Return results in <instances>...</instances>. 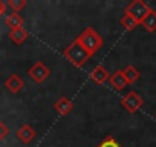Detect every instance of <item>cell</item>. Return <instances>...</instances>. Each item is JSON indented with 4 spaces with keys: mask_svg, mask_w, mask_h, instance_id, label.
<instances>
[{
    "mask_svg": "<svg viewBox=\"0 0 156 147\" xmlns=\"http://www.w3.org/2000/svg\"><path fill=\"white\" fill-rule=\"evenodd\" d=\"M63 57H64L70 64H73L75 67H83L92 55H90L80 43H78L76 38H75V40L63 51Z\"/></svg>",
    "mask_w": 156,
    "mask_h": 147,
    "instance_id": "cell-1",
    "label": "cell"
},
{
    "mask_svg": "<svg viewBox=\"0 0 156 147\" xmlns=\"http://www.w3.org/2000/svg\"><path fill=\"white\" fill-rule=\"evenodd\" d=\"M76 41L80 43L90 55H95V52H98L101 48H103V45H104V40H103V37L94 29V28H86L80 35L76 37Z\"/></svg>",
    "mask_w": 156,
    "mask_h": 147,
    "instance_id": "cell-2",
    "label": "cell"
},
{
    "mask_svg": "<svg viewBox=\"0 0 156 147\" xmlns=\"http://www.w3.org/2000/svg\"><path fill=\"white\" fill-rule=\"evenodd\" d=\"M150 11H151V8L148 6L147 2H144V0H133V2H130L127 5V8L124 9V14L130 16L138 25H141L142 20L148 16Z\"/></svg>",
    "mask_w": 156,
    "mask_h": 147,
    "instance_id": "cell-3",
    "label": "cell"
},
{
    "mask_svg": "<svg viewBox=\"0 0 156 147\" xmlns=\"http://www.w3.org/2000/svg\"><path fill=\"white\" fill-rule=\"evenodd\" d=\"M121 106L129 112V113H136L142 106H144V98L135 92V91H130L127 92L122 98H121Z\"/></svg>",
    "mask_w": 156,
    "mask_h": 147,
    "instance_id": "cell-4",
    "label": "cell"
},
{
    "mask_svg": "<svg viewBox=\"0 0 156 147\" xmlns=\"http://www.w3.org/2000/svg\"><path fill=\"white\" fill-rule=\"evenodd\" d=\"M28 75L31 77L32 81H35L37 84H41V83H44L46 78L51 75V69H49L43 61H37V63H34V64L29 67Z\"/></svg>",
    "mask_w": 156,
    "mask_h": 147,
    "instance_id": "cell-5",
    "label": "cell"
},
{
    "mask_svg": "<svg viewBox=\"0 0 156 147\" xmlns=\"http://www.w3.org/2000/svg\"><path fill=\"white\" fill-rule=\"evenodd\" d=\"M110 78V74L109 70L103 66V64H98L92 72H90V80L95 83V84H104L106 81H109Z\"/></svg>",
    "mask_w": 156,
    "mask_h": 147,
    "instance_id": "cell-6",
    "label": "cell"
},
{
    "mask_svg": "<svg viewBox=\"0 0 156 147\" xmlns=\"http://www.w3.org/2000/svg\"><path fill=\"white\" fill-rule=\"evenodd\" d=\"M25 86V81L22 80V77H19L17 74H11V75L5 80V88L11 92V94H19Z\"/></svg>",
    "mask_w": 156,
    "mask_h": 147,
    "instance_id": "cell-7",
    "label": "cell"
},
{
    "mask_svg": "<svg viewBox=\"0 0 156 147\" xmlns=\"http://www.w3.org/2000/svg\"><path fill=\"white\" fill-rule=\"evenodd\" d=\"M37 136V132L32 126L29 124H23L19 130H17V138L23 142V144H29L34 141V138Z\"/></svg>",
    "mask_w": 156,
    "mask_h": 147,
    "instance_id": "cell-8",
    "label": "cell"
},
{
    "mask_svg": "<svg viewBox=\"0 0 156 147\" xmlns=\"http://www.w3.org/2000/svg\"><path fill=\"white\" fill-rule=\"evenodd\" d=\"M54 109H55V112H57L58 115L64 117V115L70 113V110L73 109V103H72V101H70L67 97H61L58 101H55Z\"/></svg>",
    "mask_w": 156,
    "mask_h": 147,
    "instance_id": "cell-9",
    "label": "cell"
},
{
    "mask_svg": "<svg viewBox=\"0 0 156 147\" xmlns=\"http://www.w3.org/2000/svg\"><path fill=\"white\" fill-rule=\"evenodd\" d=\"M109 83H110V86L115 91H122L129 84L127 80H126V77H124V74H122V70H116L115 74H112L110 78H109Z\"/></svg>",
    "mask_w": 156,
    "mask_h": 147,
    "instance_id": "cell-10",
    "label": "cell"
},
{
    "mask_svg": "<svg viewBox=\"0 0 156 147\" xmlns=\"http://www.w3.org/2000/svg\"><path fill=\"white\" fill-rule=\"evenodd\" d=\"M28 37H29V32H28L25 28H17V29L9 31V38H11V41L16 43V45L25 43V41L28 40Z\"/></svg>",
    "mask_w": 156,
    "mask_h": 147,
    "instance_id": "cell-11",
    "label": "cell"
},
{
    "mask_svg": "<svg viewBox=\"0 0 156 147\" xmlns=\"http://www.w3.org/2000/svg\"><path fill=\"white\" fill-rule=\"evenodd\" d=\"M122 74H124V77H126V80H127L129 84L136 83V81L139 80V77H141V72H139L133 64H127V66L122 69Z\"/></svg>",
    "mask_w": 156,
    "mask_h": 147,
    "instance_id": "cell-12",
    "label": "cell"
},
{
    "mask_svg": "<svg viewBox=\"0 0 156 147\" xmlns=\"http://www.w3.org/2000/svg\"><path fill=\"white\" fill-rule=\"evenodd\" d=\"M5 25L12 31V29H17V28H23V19L19 13H11L6 19H5Z\"/></svg>",
    "mask_w": 156,
    "mask_h": 147,
    "instance_id": "cell-13",
    "label": "cell"
},
{
    "mask_svg": "<svg viewBox=\"0 0 156 147\" xmlns=\"http://www.w3.org/2000/svg\"><path fill=\"white\" fill-rule=\"evenodd\" d=\"M141 26H142L147 32H154V31H156V11H154V9H151V11L148 13V16L142 20Z\"/></svg>",
    "mask_w": 156,
    "mask_h": 147,
    "instance_id": "cell-14",
    "label": "cell"
},
{
    "mask_svg": "<svg viewBox=\"0 0 156 147\" xmlns=\"http://www.w3.org/2000/svg\"><path fill=\"white\" fill-rule=\"evenodd\" d=\"M119 23H121V25H122V28H124V29H127V31H133V29L138 26V23H136L130 16H127V14H124V16L121 17Z\"/></svg>",
    "mask_w": 156,
    "mask_h": 147,
    "instance_id": "cell-15",
    "label": "cell"
},
{
    "mask_svg": "<svg viewBox=\"0 0 156 147\" xmlns=\"http://www.w3.org/2000/svg\"><path fill=\"white\" fill-rule=\"evenodd\" d=\"M26 0H8V3H6V6H9V8H12V11L14 13H20L25 6H26Z\"/></svg>",
    "mask_w": 156,
    "mask_h": 147,
    "instance_id": "cell-16",
    "label": "cell"
},
{
    "mask_svg": "<svg viewBox=\"0 0 156 147\" xmlns=\"http://www.w3.org/2000/svg\"><path fill=\"white\" fill-rule=\"evenodd\" d=\"M97 147H122L112 135H109V136H106L100 144H97Z\"/></svg>",
    "mask_w": 156,
    "mask_h": 147,
    "instance_id": "cell-17",
    "label": "cell"
},
{
    "mask_svg": "<svg viewBox=\"0 0 156 147\" xmlns=\"http://www.w3.org/2000/svg\"><path fill=\"white\" fill-rule=\"evenodd\" d=\"M8 133H9V129L6 127V124L3 121H0V142L8 136Z\"/></svg>",
    "mask_w": 156,
    "mask_h": 147,
    "instance_id": "cell-18",
    "label": "cell"
},
{
    "mask_svg": "<svg viewBox=\"0 0 156 147\" xmlns=\"http://www.w3.org/2000/svg\"><path fill=\"white\" fill-rule=\"evenodd\" d=\"M6 13V3H3L2 0H0V17Z\"/></svg>",
    "mask_w": 156,
    "mask_h": 147,
    "instance_id": "cell-19",
    "label": "cell"
},
{
    "mask_svg": "<svg viewBox=\"0 0 156 147\" xmlns=\"http://www.w3.org/2000/svg\"><path fill=\"white\" fill-rule=\"evenodd\" d=\"M154 118H156V115H154Z\"/></svg>",
    "mask_w": 156,
    "mask_h": 147,
    "instance_id": "cell-20",
    "label": "cell"
}]
</instances>
